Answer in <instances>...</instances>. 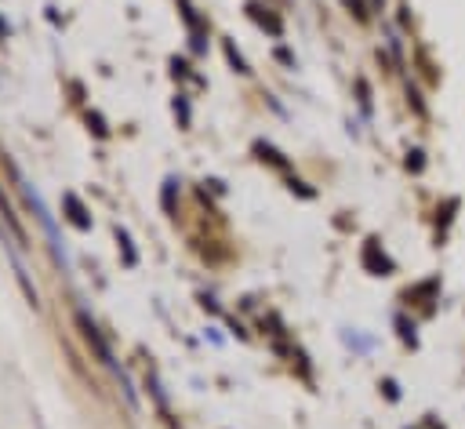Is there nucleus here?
<instances>
[{
  "instance_id": "nucleus-1",
  "label": "nucleus",
  "mask_w": 465,
  "mask_h": 429,
  "mask_svg": "<svg viewBox=\"0 0 465 429\" xmlns=\"http://www.w3.org/2000/svg\"><path fill=\"white\" fill-rule=\"evenodd\" d=\"M22 193H25V200L33 204V211H36V218L44 222V229H47V236H51V247H54V258L65 265V251H62V244H58V233H54V222H51V214H47V207H44V200L36 196V189H29L25 182H22Z\"/></svg>"
}]
</instances>
